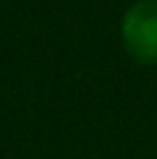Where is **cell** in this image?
I'll return each mask as SVG.
<instances>
[{
    "mask_svg": "<svg viewBox=\"0 0 157 159\" xmlns=\"http://www.w3.org/2000/svg\"><path fill=\"white\" fill-rule=\"evenodd\" d=\"M121 42L141 65H157V0H136L123 13Z\"/></svg>",
    "mask_w": 157,
    "mask_h": 159,
    "instance_id": "cell-1",
    "label": "cell"
}]
</instances>
